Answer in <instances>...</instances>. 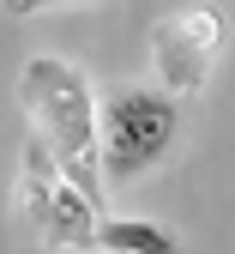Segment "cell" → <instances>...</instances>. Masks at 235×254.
<instances>
[{"mask_svg": "<svg viewBox=\"0 0 235 254\" xmlns=\"http://www.w3.org/2000/svg\"><path fill=\"white\" fill-rule=\"evenodd\" d=\"M181 133L175 91H121L103 109V170L109 182H133L157 170Z\"/></svg>", "mask_w": 235, "mask_h": 254, "instance_id": "3957f363", "label": "cell"}, {"mask_svg": "<svg viewBox=\"0 0 235 254\" xmlns=\"http://www.w3.org/2000/svg\"><path fill=\"white\" fill-rule=\"evenodd\" d=\"M18 194H24V218H30V230L43 236V248H66V254L96 248V230H103L96 200L60 170V157H54V145H48L43 133L24 139Z\"/></svg>", "mask_w": 235, "mask_h": 254, "instance_id": "7a4b0ae2", "label": "cell"}, {"mask_svg": "<svg viewBox=\"0 0 235 254\" xmlns=\"http://www.w3.org/2000/svg\"><path fill=\"white\" fill-rule=\"evenodd\" d=\"M18 97H24V115L30 127L54 145L60 170L73 176L85 194L103 206V127H96V103H91V79L79 67H66V61L43 55L30 61L24 79H18Z\"/></svg>", "mask_w": 235, "mask_h": 254, "instance_id": "6da1fadb", "label": "cell"}, {"mask_svg": "<svg viewBox=\"0 0 235 254\" xmlns=\"http://www.w3.org/2000/svg\"><path fill=\"white\" fill-rule=\"evenodd\" d=\"M96 248H103V254H181L175 230L145 224V218H103V230H96Z\"/></svg>", "mask_w": 235, "mask_h": 254, "instance_id": "5b68a950", "label": "cell"}, {"mask_svg": "<svg viewBox=\"0 0 235 254\" xmlns=\"http://www.w3.org/2000/svg\"><path fill=\"white\" fill-rule=\"evenodd\" d=\"M229 37V24L217 6H175L151 24V67L163 79V91L175 97H199L217 67V49Z\"/></svg>", "mask_w": 235, "mask_h": 254, "instance_id": "277c9868", "label": "cell"}, {"mask_svg": "<svg viewBox=\"0 0 235 254\" xmlns=\"http://www.w3.org/2000/svg\"><path fill=\"white\" fill-rule=\"evenodd\" d=\"M43 6H79V0H6V12H43Z\"/></svg>", "mask_w": 235, "mask_h": 254, "instance_id": "8992f818", "label": "cell"}]
</instances>
